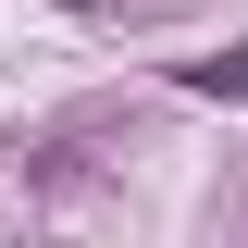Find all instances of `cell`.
<instances>
[{"instance_id": "cell-1", "label": "cell", "mask_w": 248, "mask_h": 248, "mask_svg": "<svg viewBox=\"0 0 248 248\" xmlns=\"http://www.w3.org/2000/svg\"><path fill=\"white\" fill-rule=\"evenodd\" d=\"M186 87H199V99H248V50H211V62H186Z\"/></svg>"}]
</instances>
